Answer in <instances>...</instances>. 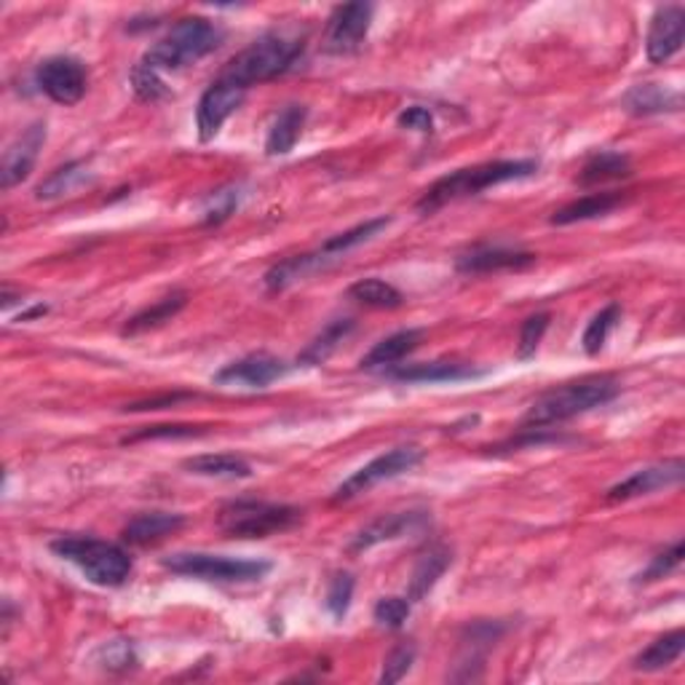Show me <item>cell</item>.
<instances>
[{"label": "cell", "mask_w": 685, "mask_h": 685, "mask_svg": "<svg viewBox=\"0 0 685 685\" xmlns=\"http://www.w3.org/2000/svg\"><path fill=\"white\" fill-rule=\"evenodd\" d=\"M303 519V509L289 504H268V501H233L217 514V528L228 539H268L287 533Z\"/></svg>", "instance_id": "obj_6"}, {"label": "cell", "mask_w": 685, "mask_h": 685, "mask_svg": "<svg viewBox=\"0 0 685 685\" xmlns=\"http://www.w3.org/2000/svg\"><path fill=\"white\" fill-rule=\"evenodd\" d=\"M182 469L188 474L209 477V480H250L252 466L233 453H206L182 460Z\"/></svg>", "instance_id": "obj_23"}, {"label": "cell", "mask_w": 685, "mask_h": 685, "mask_svg": "<svg viewBox=\"0 0 685 685\" xmlns=\"http://www.w3.org/2000/svg\"><path fill=\"white\" fill-rule=\"evenodd\" d=\"M421 460H423L421 447H412V445L394 447V450L372 458L370 464L362 466V469L353 471V474L348 477L338 490H335L333 501L335 504H340V501L357 498V495L368 493V490L381 485V482L394 480V477L405 474V471H412L418 464H421Z\"/></svg>", "instance_id": "obj_8"}, {"label": "cell", "mask_w": 685, "mask_h": 685, "mask_svg": "<svg viewBox=\"0 0 685 685\" xmlns=\"http://www.w3.org/2000/svg\"><path fill=\"white\" fill-rule=\"evenodd\" d=\"M244 97H247L244 86L220 79V75L206 86V92L201 94L196 108V127L201 143H209V140H215L217 134H220L223 123L241 108Z\"/></svg>", "instance_id": "obj_11"}, {"label": "cell", "mask_w": 685, "mask_h": 685, "mask_svg": "<svg viewBox=\"0 0 685 685\" xmlns=\"http://www.w3.org/2000/svg\"><path fill=\"white\" fill-rule=\"evenodd\" d=\"M92 180V169H88L86 161H68L64 167H59L35 188V199L38 201H51V199H62L68 193L79 191L81 185Z\"/></svg>", "instance_id": "obj_29"}, {"label": "cell", "mask_w": 685, "mask_h": 685, "mask_svg": "<svg viewBox=\"0 0 685 685\" xmlns=\"http://www.w3.org/2000/svg\"><path fill=\"white\" fill-rule=\"evenodd\" d=\"M549 322H552V316H549L546 311H541V314L525 319L522 329H519V342H517V357L519 359L536 357V351H539L543 335H546V329H549Z\"/></svg>", "instance_id": "obj_38"}, {"label": "cell", "mask_w": 685, "mask_h": 685, "mask_svg": "<svg viewBox=\"0 0 685 685\" xmlns=\"http://www.w3.org/2000/svg\"><path fill=\"white\" fill-rule=\"evenodd\" d=\"M51 552L73 563L84 573L86 581L103 589L123 587L134 568L127 549L110 541L92 539V536H62V539L51 541Z\"/></svg>", "instance_id": "obj_5"}, {"label": "cell", "mask_w": 685, "mask_h": 685, "mask_svg": "<svg viewBox=\"0 0 685 685\" xmlns=\"http://www.w3.org/2000/svg\"><path fill=\"white\" fill-rule=\"evenodd\" d=\"M683 480H685L683 458H672V460H664V464L635 471V474L627 477V480H622L618 485H613L611 490H608L605 501L618 504V501L640 498V495H651V493H657V490L677 488Z\"/></svg>", "instance_id": "obj_13"}, {"label": "cell", "mask_w": 685, "mask_h": 685, "mask_svg": "<svg viewBox=\"0 0 685 685\" xmlns=\"http://www.w3.org/2000/svg\"><path fill=\"white\" fill-rule=\"evenodd\" d=\"M416 646L412 642H401V646L394 648L392 653H388L386 661H383V672H381V683L383 685H392V683H399L401 677L410 672L412 661H416Z\"/></svg>", "instance_id": "obj_41"}, {"label": "cell", "mask_w": 685, "mask_h": 685, "mask_svg": "<svg viewBox=\"0 0 685 685\" xmlns=\"http://www.w3.org/2000/svg\"><path fill=\"white\" fill-rule=\"evenodd\" d=\"M132 86L134 94H137L143 103H158L161 97H167V84H164L161 73L156 70L145 68V64L137 62V68L132 70Z\"/></svg>", "instance_id": "obj_40"}, {"label": "cell", "mask_w": 685, "mask_h": 685, "mask_svg": "<svg viewBox=\"0 0 685 685\" xmlns=\"http://www.w3.org/2000/svg\"><path fill=\"white\" fill-rule=\"evenodd\" d=\"M423 340V329H399V333L388 335L381 342L372 346L370 353H364L359 368L362 370H392L397 368L405 357H410Z\"/></svg>", "instance_id": "obj_21"}, {"label": "cell", "mask_w": 685, "mask_h": 685, "mask_svg": "<svg viewBox=\"0 0 685 685\" xmlns=\"http://www.w3.org/2000/svg\"><path fill=\"white\" fill-rule=\"evenodd\" d=\"M241 185H226V188H217L212 191L209 196L201 201V223L204 226H220L226 223L241 204Z\"/></svg>", "instance_id": "obj_34"}, {"label": "cell", "mask_w": 685, "mask_h": 685, "mask_svg": "<svg viewBox=\"0 0 685 685\" xmlns=\"http://www.w3.org/2000/svg\"><path fill=\"white\" fill-rule=\"evenodd\" d=\"M185 517L182 514L171 512H145L137 514L127 522V528L121 530V539L132 546H147V543H156L167 536H175L177 530H182Z\"/></svg>", "instance_id": "obj_20"}, {"label": "cell", "mask_w": 685, "mask_h": 685, "mask_svg": "<svg viewBox=\"0 0 685 685\" xmlns=\"http://www.w3.org/2000/svg\"><path fill=\"white\" fill-rule=\"evenodd\" d=\"M333 257L324 255L322 250L319 252H311V255H298V257H287L281 260V263H276L274 268L265 274V287L271 289V292H281V289H287L289 285H295V281L305 279L309 274H314V271L324 268V265L329 263Z\"/></svg>", "instance_id": "obj_27"}, {"label": "cell", "mask_w": 685, "mask_h": 685, "mask_svg": "<svg viewBox=\"0 0 685 685\" xmlns=\"http://www.w3.org/2000/svg\"><path fill=\"white\" fill-rule=\"evenodd\" d=\"M622 392L613 375H587L543 392L525 412L522 429H546L613 401Z\"/></svg>", "instance_id": "obj_1"}, {"label": "cell", "mask_w": 685, "mask_h": 685, "mask_svg": "<svg viewBox=\"0 0 685 685\" xmlns=\"http://www.w3.org/2000/svg\"><path fill=\"white\" fill-rule=\"evenodd\" d=\"M683 651H685V632L683 629L670 632V635H661L659 640H653L651 646L646 648V651L637 653L635 670L659 672V670H664V666L675 664V661L683 657Z\"/></svg>", "instance_id": "obj_31"}, {"label": "cell", "mask_w": 685, "mask_h": 685, "mask_svg": "<svg viewBox=\"0 0 685 685\" xmlns=\"http://www.w3.org/2000/svg\"><path fill=\"white\" fill-rule=\"evenodd\" d=\"M624 110L632 116H659V113H681L683 94L677 88L659 86V84H640L632 86L622 99Z\"/></svg>", "instance_id": "obj_19"}, {"label": "cell", "mask_w": 685, "mask_h": 685, "mask_svg": "<svg viewBox=\"0 0 685 685\" xmlns=\"http://www.w3.org/2000/svg\"><path fill=\"white\" fill-rule=\"evenodd\" d=\"M305 118H309V108L305 105H287L276 116V121L271 123L268 137H265V153L268 156H287L298 145L300 134H303Z\"/></svg>", "instance_id": "obj_24"}, {"label": "cell", "mask_w": 685, "mask_h": 685, "mask_svg": "<svg viewBox=\"0 0 685 685\" xmlns=\"http://www.w3.org/2000/svg\"><path fill=\"white\" fill-rule=\"evenodd\" d=\"M292 364H287L285 359L274 357V353H247V357L236 359V362L226 364L223 370L215 372L212 381L217 386H241V388H268L271 383L281 381L289 375Z\"/></svg>", "instance_id": "obj_12"}, {"label": "cell", "mask_w": 685, "mask_h": 685, "mask_svg": "<svg viewBox=\"0 0 685 685\" xmlns=\"http://www.w3.org/2000/svg\"><path fill=\"white\" fill-rule=\"evenodd\" d=\"M375 5L372 3H342L329 14L327 33H324V51L327 55H353L368 38Z\"/></svg>", "instance_id": "obj_10"}, {"label": "cell", "mask_w": 685, "mask_h": 685, "mask_svg": "<svg viewBox=\"0 0 685 685\" xmlns=\"http://www.w3.org/2000/svg\"><path fill=\"white\" fill-rule=\"evenodd\" d=\"M450 563H453L450 549L431 546L429 552L423 554L421 560H418L416 570H412L410 589H407V600L421 602L423 598H426L431 589L436 587V581H440V578L445 576V570L450 568Z\"/></svg>", "instance_id": "obj_25"}, {"label": "cell", "mask_w": 685, "mask_h": 685, "mask_svg": "<svg viewBox=\"0 0 685 685\" xmlns=\"http://www.w3.org/2000/svg\"><path fill=\"white\" fill-rule=\"evenodd\" d=\"M35 84H38L40 92L57 105H79L84 99L86 88H88V73L84 68V62L75 57L59 55L49 57L38 64L35 70Z\"/></svg>", "instance_id": "obj_9"}, {"label": "cell", "mask_w": 685, "mask_h": 685, "mask_svg": "<svg viewBox=\"0 0 685 685\" xmlns=\"http://www.w3.org/2000/svg\"><path fill=\"white\" fill-rule=\"evenodd\" d=\"M431 522L429 512H394V514H383V517L372 519L370 525H364L357 536H353L351 543H348V552H368V549L377 546V543L386 541H397L401 536H412L421 533L423 528Z\"/></svg>", "instance_id": "obj_14"}, {"label": "cell", "mask_w": 685, "mask_h": 685, "mask_svg": "<svg viewBox=\"0 0 685 685\" xmlns=\"http://www.w3.org/2000/svg\"><path fill=\"white\" fill-rule=\"evenodd\" d=\"M618 319H622V305L618 303H608L600 314L592 316V322L587 324L584 338H581V346H584V351H587V357H598V353L602 351V346H605L608 335H611L613 327L618 324Z\"/></svg>", "instance_id": "obj_35"}, {"label": "cell", "mask_w": 685, "mask_h": 685, "mask_svg": "<svg viewBox=\"0 0 685 685\" xmlns=\"http://www.w3.org/2000/svg\"><path fill=\"white\" fill-rule=\"evenodd\" d=\"M533 252L509 250V247H474L464 252L456 260L458 274L480 276V274H501V271H525L536 265Z\"/></svg>", "instance_id": "obj_16"}, {"label": "cell", "mask_w": 685, "mask_h": 685, "mask_svg": "<svg viewBox=\"0 0 685 685\" xmlns=\"http://www.w3.org/2000/svg\"><path fill=\"white\" fill-rule=\"evenodd\" d=\"M353 576L351 573H338V576L329 581V589H327V611L333 613L335 622H342L348 613V608H351V598H353Z\"/></svg>", "instance_id": "obj_39"}, {"label": "cell", "mask_w": 685, "mask_h": 685, "mask_svg": "<svg viewBox=\"0 0 685 685\" xmlns=\"http://www.w3.org/2000/svg\"><path fill=\"white\" fill-rule=\"evenodd\" d=\"M185 399H193V394L191 392H171V394H164V397L134 401V405H127V407H123V410H127V412L164 410V407H175V405H180V401H185Z\"/></svg>", "instance_id": "obj_45"}, {"label": "cell", "mask_w": 685, "mask_h": 685, "mask_svg": "<svg viewBox=\"0 0 685 685\" xmlns=\"http://www.w3.org/2000/svg\"><path fill=\"white\" fill-rule=\"evenodd\" d=\"M624 193L618 191H608V193H589V196L570 201L563 209H557L552 215V226H573V223H587V220H598V217L611 215L618 206L624 204Z\"/></svg>", "instance_id": "obj_22"}, {"label": "cell", "mask_w": 685, "mask_h": 685, "mask_svg": "<svg viewBox=\"0 0 685 685\" xmlns=\"http://www.w3.org/2000/svg\"><path fill=\"white\" fill-rule=\"evenodd\" d=\"M99 664L110 672H121L129 670V666L137 664V657H134V648L132 642L127 640H113L108 646L99 648Z\"/></svg>", "instance_id": "obj_43"}, {"label": "cell", "mask_w": 685, "mask_h": 685, "mask_svg": "<svg viewBox=\"0 0 685 685\" xmlns=\"http://www.w3.org/2000/svg\"><path fill=\"white\" fill-rule=\"evenodd\" d=\"M410 608L412 602L407 598H381L377 600L375 611H372V616H375V622L381 624V627L399 629L401 624L410 618Z\"/></svg>", "instance_id": "obj_42"}, {"label": "cell", "mask_w": 685, "mask_h": 685, "mask_svg": "<svg viewBox=\"0 0 685 685\" xmlns=\"http://www.w3.org/2000/svg\"><path fill=\"white\" fill-rule=\"evenodd\" d=\"M346 295H348V300H353V303L368 305V309H377V311H394L405 305V295H401L394 285H388V281L375 279V276L353 281Z\"/></svg>", "instance_id": "obj_30"}, {"label": "cell", "mask_w": 685, "mask_h": 685, "mask_svg": "<svg viewBox=\"0 0 685 685\" xmlns=\"http://www.w3.org/2000/svg\"><path fill=\"white\" fill-rule=\"evenodd\" d=\"M683 554H685L683 541H675V543H672L670 549H666V552L657 554V557H653L651 563H648V568H646V570L637 573L635 581H637V584H651V581H659V578L670 576L672 570L681 568Z\"/></svg>", "instance_id": "obj_37"}, {"label": "cell", "mask_w": 685, "mask_h": 685, "mask_svg": "<svg viewBox=\"0 0 685 685\" xmlns=\"http://www.w3.org/2000/svg\"><path fill=\"white\" fill-rule=\"evenodd\" d=\"M353 327H357V324H353V319H335V322H329L327 327H324L322 333H319L316 338L309 342V348H305V351L300 353L298 364H322V362H327V359L333 357L335 351H338L340 342L353 333Z\"/></svg>", "instance_id": "obj_32"}, {"label": "cell", "mask_w": 685, "mask_h": 685, "mask_svg": "<svg viewBox=\"0 0 685 685\" xmlns=\"http://www.w3.org/2000/svg\"><path fill=\"white\" fill-rule=\"evenodd\" d=\"M223 38H226V33L215 22L204 20V16H185L177 25H171L169 33L145 51L140 64L156 70V73L182 70L188 64H196L199 59L212 55L215 49H220Z\"/></svg>", "instance_id": "obj_4"}, {"label": "cell", "mask_w": 685, "mask_h": 685, "mask_svg": "<svg viewBox=\"0 0 685 685\" xmlns=\"http://www.w3.org/2000/svg\"><path fill=\"white\" fill-rule=\"evenodd\" d=\"M44 143L46 123H33L22 137H16L14 145H9V151L3 153V167H0V185H3V191L27 180Z\"/></svg>", "instance_id": "obj_17"}, {"label": "cell", "mask_w": 685, "mask_h": 685, "mask_svg": "<svg viewBox=\"0 0 685 685\" xmlns=\"http://www.w3.org/2000/svg\"><path fill=\"white\" fill-rule=\"evenodd\" d=\"M685 40V9L683 5H661L653 14L646 38V55L651 64L670 62L683 49Z\"/></svg>", "instance_id": "obj_15"}, {"label": "cell", "mask_w": 685, "mask_h": 685, "mask_svg": "<svg viewBox=\"0 0 685 685\" xmlns=\"http://www.w3.org/2000/svg\"><path fill=\"white\" fill-rule=\"evenodd\" d=\"M185 305H188V292H171L167 295V298L158 300V303L147 305V309L140 311V314H134L132 319H129V322L123 324L121 335H143L147 333V329L161 327V324L171 322V319L180 314Z\"/></svg>", "instance_id": "obj_28"}, {"label": "cell", "mask_w": 685, "mask_h": 685, "mask_svg": "<svg viewBox=\"0 0 685 685\" xmlns=\"http://www.w3.org/2000/svg\"><path fill=\"white\" fill-rule=\"evenodd\" d=\"M536 171H539V161H533V158H506V161L477 164V167H466L440 177L434 185L423 191L416 206L421 215H434V212L453 204V201L480 196L488 188L525 180V177H533Z\"/></svg>", "instance_id": "obj_2"}, {"label": "cell", "mask_w": 685, "mask_h": 685, "mask_svg": "<svg viewBox=\"0 0 685 685\" xmlns=\"http://www.w3.org/2000/svg\"><path fill=\"white\" fill-rule=\"evenodd\" d=\"M44 314H49V305H35V309L22 311V314H20V319H16V322H29V319L44 316Z\"/></svg>", "instance_id": "obj_46"}, {"label": "cell", "mask_w": 685, "mask_h": 685, "mask_svg": "<svg viewBox=\"0 0 685 685\" xmlns=\"http://www.w3.org/2000/svg\"><path fill=\"white\" fill-rule=\"evenodd\" d=\"M206 426H191V423H171V426H147L143 431L123 436V445H137L145 440H193V436H204Z\"/></svg>", "instance_id": "obj_36"}, {"label": "cell", "mask_w": 685, "mask_h": 685, "mask_svg": "<svg viewBox=\"0 0 685 685\" xmlns=\"http://www.w3.org/2000/svg\"><path fill=\"white\" fill-rule=\"evenodd\" d=\"M305 51V38L298 33H287V29H274V33L260 35L255 44L239 51L226 68L220 70V79L233 81V84L244 86L250 92L255 84H265L287 70L295 68Z\"/></svg>", "instance_id": "obj_3"}, {"label": "cell", "mask_w": 685, "mask_h": 685, "mask_svg": "<svg viewBox=\"0 0 685 685\" xmlns=\"http://www.w3.org/2000/svg\"><path fill=\"white\" fill-rule=\"evenodd\" d=\"M392 381L399 383H460L477 381L485 375V370H477L466 362H421V364H397L386 370Z\"/></svg>", "instance_id": "obj_18"}, {"label": "cell", "mask_w": 685, "mask_h": 685, "mask_svg": "<svg viewBox=\"0 0 685 685\" xmlns=\"http://www.w3.org/2000/svg\"><path fill=\"white\" fill-rule=\"evenodd\" d=\"M388 226H392V217H372V220L362 223V226H353L351 230H342V233L333 236V239H327L322 244V252L327 257L338 260L346 255V252L357 250V247L368 244V241L375 239L381 230H386Z\"/></svg>", "instance_id": "obj_33"}, {"label": "cell", "mask_w": 685, "mask_h": 685, "mask_svg": "<svg viewBox=\"0 0 685 685\" xmlns=\"http://www.w3.org/2000/svg\"><path fill=\"white\" fill-rule=\"evenodd\" d=\"M632 175V161L627 153H616V151H600L584 164L581 171H578V185L592 188L602 185V182H616V180H627Z\"/></svg>", "instance_id": "obj_26"}, {"label": "cell", "mask_w": 685, "mask_h": 685, "mask_svg": "<svg viewBox=\"0 0 685 685\" xmlns=\"http://www.w3.org/2000/svg\"><path fill=\"white\" fill-rule=\"evenodd\" d=\"M397 123L401 129H412V132L421 134L434 132V116H431L429 108H421V105H412V108L401 110Z\"/></svg>", "instance_id": "obj_44"}, {"label": "cell", "mask_w": 685, "mask_h": 685, "mask_svg": "<svg viewBox=\"0 0 685 685\" xmlns=\"http://www.w3.org/2000/svg\"><path fill=\"white\" fill-rule=\"evenodd\" d=\"M161 565L177 576H193L201 581H217V584H244V581H260L268 576L271 563L265 560H236L223 557V554H206V552H177L161 560Z\"/></svg>", "instance_id": "obj_7"}]
</instances>
